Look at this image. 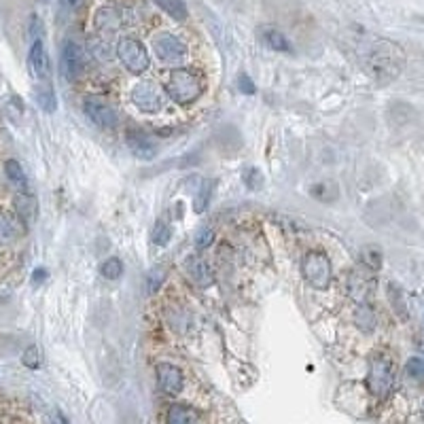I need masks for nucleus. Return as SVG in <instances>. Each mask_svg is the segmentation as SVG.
<instances>
[{
    "label": "nucleus",
    "mask_w": 424,
    "mask_h": 424,
    "mask_svg": "<svg viewBox=\"0 0 424 424\" xmlns=\"http://www.w3.org/2000/svg\"><path fill=\"white\" fill-rule=\"evenodd\" d=\"M204 89H206V83L202 73L187 66L174 68L164 83V93L179 106H191L195 100L202 98Z\"/></svg>",
    "instance_id": "nucleus-1"
},
{
    "label": "nucleus",
    "mask_w": 424,
    "mask_h": 424,
    "mask_svg": "<svg viewBox=\"0 0 424 424\" xmlns=\"http://www.w3.org/2000/svg\"><path fill=\"white\" fill-rule=\"evenodd\" d=\"M301 274H303V280L312 289H318V291L327 289L331 285V280H333L331 259L323 250H310V252H305L303 259H301Z\"/></svg>",
    "instance_id": "nucleus-2"
},
{
    "label": "nucleus",
    "mask_w": 424,
    "mask_h": 424,
    "mask_svg": "<svg viewBox=\"0 0 424 424\" xmlns=\"http://www.w3.org/2000/svg\"><path fill=\"white\" fill-rule=\"evenodd\" d=\"M395 388V369L391 358L384 354H378L371 358L369 371H367V391L376 399H386Z\"/></svg>",
    "instance_id": "nucleus-3"
},
{
    "label": "nucleus",
    "mask_w": 424,
    "mask_h": 424,
    "mask_svg": "<svg viewBox=\"0 0 424 424\" xmlns=\"http://www.w3.org/2000/svg\"><path fill=\"white\" fill-rule=\"evenodd\" d=\"M117 58L119 62L123 64V68L130 73V75H144L151 66V58H149V51L146 47L132 38V36H126L117 43Z\"/></svg>",
    "instance_id": "nucleus-4"
},
{
    "label": "nucleus",
    "mask_w": 424,
    "mask_h": 424,
    "mask_svg": "<svg viewBox=\"0 0 424 424\" xmlns=\"http://www.w3.org/2000/svg\"><path fill=\"white\" fill-rule=\"evenodd\" d=\"M130 100L144 115H157L164 111V93L151 81H138L130 89Z\"/></svg>",
    "instance_id": "nucleus-5"
},
{
    "label": "nucleus",
    "mask_w": 424,
    "mask_h": 424,
    "mask_svg": "<svg viewBox=\"0 0 424 424\" xmlns=\"http://www.w3.org/2000/svg\"><path fill=\"white\" fill-rule=\"evenodd\" d=\"M153 51L159 62L164 64H179L187 56V45L172 32H159L153 38Z\"/></svg>",
    "instance_id": "nucleus-6"
},
{
    "label": "nucleus",
    "mask_w": 424,
    "mask_h": 424,
    "mask_svg": "<svg viewBox=\"0 0 424 424\" xmlns=\"http://www.w3.org/2000/svg\"><path fill=\"white\" fill-rule=\"evenodd\" d=\"M83 113L96 128H100L104 132L115 130L117 123H119V117H117L113 106L106 104L100 98H85L83 100Z\"/></svg>",
    "instance_id": "nucleus-7"
},
{
    "label": "nucleus",
    "mask_w": 424,
    "mask_h": 424,
    "mask_svg": "<svg viewBox=\"0 0 424 424\" xmlns=\"http://www.w3.org/2000/svg\"><path fill=\"white\" fill-rule=\"evenodd\" d=\"M155 378L159 391L168 397H179L185 388V376L181 367H176L174 363H159L155 367Z\"/></svg>",
    "instance_id": "nucleus-8"
},
{
    "label": "nucleus",
    "mask_w": 424,
    "mask_h": 424,
    "mask_svg": "<svg viewBox=\"0 0 424 424\" xmlns=\"http://www.w3.org/2000/svg\"><path fill=\"white\" fill-rule=\"evenodd\" d=\"M28 66H30V73L34 75L36 81L49 83L51 68H49V56H47V49H45L43 38H34L32 40L30 51H28Z\"/></svg>",
    "instance_id": "nucleus-9"
},
{
    "label": "nucleus",
    "mask_w": 424,
    "mask_h": 424,
    "mask_svg": "<svg viewBox=\"0 0 424 424\" xmlns=\"http://www.w3.org/2000/svg\"><path fill=\"white\" fill-rule=\"evenodd\" d=\"M60 68L68 81H77L83 73V56L75 40H66L60 53Z\"/></svg>",
    "instance_id": "nucleus-10"
},
{
    "label": "nucleus",
    "mask_w": 424,
    "mask_h": 424,
    "mask_svg": "<svg viewBox=\"0 0 424 424\" xmlns=\"http://www.w3.org/2000/svg\"><path fill=\"white\" fill-rule=\"evenodd\" d=\"M126 142H128V149H130L138 159H144V162H151V159L157 155V142H155L146 132H142V130H138V128L128 130Z\"/></svg>",
    "instance_id": "nucleus-11"
},
{
    "label": "nucleus",
    "mask_w": 424,
    "mask_h": 424,
    "mask_svg": "<svg viewBox=\"0 0 424 424\" xmlns=\"http://www.w3.org/2000/svg\"><path fill=\"white\" fill-rule=\"evenodd\" d=\"M24 234V221L17 215L0 212V244H13Z\"/></svg>",
    "instance_id": "nucleus-12"
},
{
    "label": "nucleus",
    "mask_w": 424,
    "mask_h": 424,
    "mask_svg": "<svg viewBox=\"0 0 424 424\" xmlns=\"http://www.w3.org/2000/svg\"><path fill=\"white\" fill-rule=\"evenodd\" d=\"M166 424H199V414L189 403H172L166 411Z\"/></svg>",
    "instance_id": "nucleus-13"
},
{
    "label": "nucleus",
    "mask_w": 424,
    "mask_h": 424,
    "mask_svg": "<svg viewBox=\"0 0 424 424\" xmlns=\"http://www.w3.org/2000/svg\"><path fill=\"white\" fill-rule=\"evenodd\" d=\"M185 268H187V274L189 278L199 285V287H208L212 282V270H210V265L199 259V257H189L187 263H185Z\"/></svg>",
    "instance_id": "nucleus-14"
},
{
    "label": "nucleus",
    "mask_w": 424,
    "mask_h": 424,
    "mask_svg": "<svg viewBox=\"0 0 424 424\" xmlns=\"http://www.w3.org/2000/svg\"><path fill=\"white\" fill-rule=\"evenodd\" d=\"M374 287H376L374 280L367 278V276H363V274H358V272L350 274V278H348V293H350L356 301H365V299L371 295V291H374Z\"/></svg>",
    "instance_id": "nucleus-15"
},
{
    "label": "nucleus",
    "mask_w": 424,
    "mask_h": 424,
    "mask_svg": "<svg viewBox=\"0 0 424 424\" xmlns=\"http://www.w3.org/2000/svg\"><path fill=\"white\" fill-rule=\"evenodd\" d=\"M15 212H17V217H20L24 223L34 221V219H36V212H38L36 199H34L28 191H20L17 197H15Z\"/></svg>",
    "instance_id": "nucleus-16"
},
{
    "label": "nucleus",
    "mask_w": 424,
    "mask_h": 424,
    "mask_svg": "<svg viewBox=\"0 0 424 424\" xmlns=\"http://www.w3.org/2000/svg\"><path fill=\"white\" fill-rule=\"evenodd\" d=\"M153 3L166 15H170L174 22H185L189 17V9H187L185 0H153Z\"/></svg>",
    "instance_id": "nucleus-17"
},
{
    "label": "nucleus",
    "mask_w": 424,
    "mask_h": 424,
    "mask_svg": "<svg viewBox=\"0 0 424 424\" xmlns=\"http://www.w3.org/2000/svg\"><path fill=\"white\" fill-rule=\"evenodd\" d=\"M5 174H7L9 183L17 191H28V176H26L20 162H15V159H7V162H5Z\"/></svg>",
    "instance_id": "nucleus-18"
},
{
    "label": "nucleus",
    "mask_w": 424,
    "mask_h": 424,
    "mask_svg": "<svg viewBox=\"0 0 424 424\" xmlns=\"http://www.w3.org/2000/svg\"><path fill=\"white\" fill-rule=\"evenodd\" d=\"M93 24H96L98 30L113 32V30H117V28L121 26V17H119V13H117L115 9H102V11L96 15Z\"/></svg>",
    "instance_id": "nucleus-19"
},
{
    "label": "nucleus",
    "mask_w": 424,
    "mask_h": 424,
    "mask_svg": "<svg viewBox=\"0 0 424 424\" xmlns=\"http://www.w3.org/2000/svg\"><path fill=\"white\" fill-rule=\"evenodd\" d=\"M354 323H356V327L358 329H363V331H374V327H376V312L371 310V305H367V303H361L358 308H356V312H354Z\"/></svg>",
    "instance_id": "nucleus-20"
},
{
    "label": "nucleus",
    "mask_w": 424,
    "mask_h": 424,
    "mask_svg": "<svg viewBox=\"0 0 424 424\" xmlns=\"http://www.w3.org/2000/svg\"><path fill=\"white\" fill-rule=\"evenodd\" d=\"M263 38H265V45H268L270 49H274V51H280V53H291V51H293V47H291V43H289V38H287L282 32L274 30V28L265 30Z\"/></svg>",
    "instance_id": "nucleus-21"
},
{
    "label": "nucleus",
    "mask_w": 424,
    "mask_h": 424,
    "mask_svg": "<svg viewBox=\"0 0 424 424\" xmlns=\"http://www.w3.org/2000/svg\"><path fill=\"white\" fill-rule=\"evenodd\" d=\"M212 193H215V181L206 179L195 195V202H193V210L197 212V215H202V212L210 206V199H212Z\"/></svg>",
    "instance_id": "nucleus-22"
},
{
    "label": "nucleus",
    "mask_w": 424,
    "mask_h": 424,
    "mask_svg": "<svg viewBox=\"0 0 424 424\" xmlns=\"http://www.w3.org/2000/svg\"><path fill=\"white\" fill-rule=\"evenodd\" d=\"M36 102L40 104V109L45 113H53L58 109V102H56V93H53L51 85L49 83H43L38 89H36Z\"/></svg>",
    "instance_id": "nucleus-23"
},
{
    "label": "nucleus",
    "mask_w": 424,
    "mask_h": 424,
    "mask_svg": "<svg viewBox=\"0 0 424 424\" xmlns=\"http://www.w3.org/2000/svg\"><path fill=\"white\" fill-rule=\"evenodd\" d=\"M100 274L106 280H119L123 276V263L117 257H109L102 265H100Z\"/></svg>",
    "instance_id": "nucleus-24"
},
{
    "label": "nucleus",
    "mask_w": 424,
    "mask_h": 424,
    "mask_svg": "<svg viewBox=\"0 0 424 424\" xmlns=\"http://www.w3.org/2000/svg\"><path fill=\"white\" fill-rule=\"evenodd\" d=\"M151 238H153V242H155L157 246H166V244L170 242V238H172V229H170V225H168L166 221H157V225H155Z\"/></svg>",
    "instance_id": "nucleus-25"
},
{
    "label": "nucleus",
    "mask_w": 424,
    "mask_h": 424,
    "mask_svg": "<svg viewBox=\"0 0 424 424\" xmlns=\"http://www.w3.org/2000/svg\"><path fill=\"white\" fill-rule=\"evenodd\" d=\"M405 374L411 378V380H424V358L420 356H411L405 365Z\"/></svg>",
    "instance_id": "nucleus-26"
},
{
    "label": "nucleus",
    "mask_w": 424,
    "mask_h": 424,
    "mask_svg": "<svg viewBox=\"0 0 424 424\" xmlns=\"http://www.w3.org/2000/svg\"><path fill=\"white\" fill-rule=\"evenodd\" d=\"M164 278H166V270L164 268H153L146 274V289H149V293H155L159 287H162Z\"/></svg>",
    "instance_id": "nucleus-27"
},
{
    "label": "nucleus",
    "mask_w": 424,
    "mask_h": 424,
    "mask_svg": "<svg viewBox=\"0 0 424 424\" xmlns=\"http://www.w3.org/2000/svg\"><path fill=\"white\" fill-rule=\"evenodd\" d=\"M212 242H215V229L212 227H202L195 236V246L197 248H208Z\"/></svg>",
    "instance_id": "nucleus-28"
},
{
    "label": "nucleus",
    "mask_w": 424,
    "mask_h": 424,
    "mask_svg": "<svg viewBox=\"0 0 424 424\" xmlns=\"http://www.w3.org/2000/svg\"><path fill=\"white\" fill-rule=\"evenodd\" d=\"M22 361H24V365H26V367H30V369H38V365H40L38 348H36V346H30V348L24 352Z\"/></svg>",
    "instance_id": "nucleus-29"
},
{
    "label": "nucleus",
    "mask_w": 424,
    "mask_h": 424,
    "mask_svg": "<svg viewBox=\"0 0 424 424\" xmlns=\"http://www.w3.org/2000/svg\"><path fill=\"white\" fill-rule=\"evenodd\" d=\"M238 89H240L244 96H255V93H257V87H255L252 79L246 77V75H240V77H238Z\"/></svg>",
    "instance_id": "nucleus-30"
},
{
    "label": "nucleus",
    "mask_w": 424,
    "mask_h": 424,
    "mask_svg": "<svg viewBox=\"0 0 424 424\" xmlns=\"http://www.w3.org/2000/svg\"><path fill=\"white\" fill-rule=\"evenodd\" d=\"M81 3H83V0H60V9L64 13H73Z\"/></svg>",
    "instance_id": "nucleus-31"
},
{
    "label": "nucleus",
    "mask_w": 424,
    "mask_h": 424,
    "mask_svg": "<svg viewBox=\"0 0 424 424\" xmlns=\"http://www.w3.org/2000/svg\"><path fill=\"white\" fill-rule=\"evenodd\" d=\"M45 278H47V270H43V268L34 270V274H32V282H34V285H40Z\"/></svg>",
    "instance_id": "nucleus-32"
},
{
    "label": "nucleus",
    "mask_w": 424,
    "mask_h": 424,
    "mask_svg": "<svg viewBox=\"0 0 424 424\" xmlns=\"http://www.w3.org/2000/svg\"><path fill=\"white\" fill-rule=\"evenodd\" d=\"M58 422H60V424H68V418H66L62 411H58Z\"/></svg>",
    "instance_id": "nucleus-33"
}]
</instances>
